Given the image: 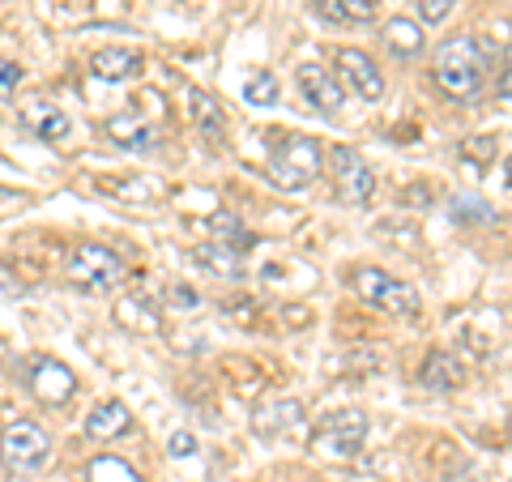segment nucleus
Wrapping results in <instances>:
<instances>
[{
  "label": "nucleus",
  "instance_id": "nucleus-1",
  "mask_svg": "<svg viewBox=\"0 0 512 482\" xmlns=\"http://www.w3.org/2000/svg\"><path fill=\"white\" fill-rule=\"evenodd\" d=\"M491 60H495V47L483 43L478 35H461V39H448L440 52H436V86L457 103H470L483 94L487 86V73H491Z\"/></svg>",
  "mask_w": 512,
  "mask_h": 482
},
{
  "label": "nucleus",
  "instance_id": "nucleus-2",
  "mask_svg": "<svg viewBox=\"0 0 512 482\" xmlns=\"http://www.w3.org/2000/svg\"><path fill=\"white\" fill-rule=\"evenodd\" d=\"M269 171H274V180L282 188H295V192L312 188L320 180V171H325V150H320V141H312L308 133H291L269 154Z\"/></svg>",
  "mask_w": 512,
  "mask_h": 482
},
{
  "label": "nucleus",
  "instance_id": "nucleus-3",
  "mask_svg": "<svg viewBox=\"0 0 512 482\" xmlns=\"http://www.w3.org/2000/svg\"><path fill=\"white\" fill-rule=\"evenodd\" d=\"M0 461L9 474H35L52 461V436L35 419H18L0 427Z\"/></svg>",
  "mask_w": 512,
  "mask_h": 482
},
{
  "label": "nucleus",
  "instance_id": "nucleus-4",
  "mask_svg": "<svg viewBox=\"0 0 512 482\" xmlns=\"http://www.w3.org/2000/svg\"><path fill=\"white\" fill-rule=\"evenodd\" d=\"M64 273H69V282L77 286V291H86V295H107V291H116V286L124 282L120 256L111 248H103V244H77L69 252Z\"/></svg>",
  "mask_w": 512,
  "mask_h": 482
},
{
  "label": "nucleus",
  "instance_id": "nucleus-5",
  "mask_svg": "<svg viewBox=\"0 0 512 482\" xmlns=\"http://www.w3.org/2000/svg\"><path fill=\"white\" fill-rule=\"evenodd\" d=\"M363 440H367V414L338 410V414H329V419L316 427L312 453L325 457V461H355L363 453Z\"/></svg>",
  "mask_w": 512,
  "mask_h": 482
},
{
  "label": "nucleus",
  "instance_id": "nucleus-6",
  "mask_svg": "<svg viewBox=\"0 0 512 482\" xmlns=\"http://www.w3.org/2000/svg\"><path fill=\"white\" fill-rule=\"evenodd\" d=\"M355 291H359V299L376 303L380 312H393V316H419V308H423V299L410 282L389 278L384 269H372V265L355 269Z\"/></svg>",
  "mask_w": 512,
  "mask_h": 482
},
{
  "label": "nucleus",
  "instance_id": "nucleus-7",
  "mask_svg": "<svg viewBox=\"0 0 512 482\" xmlns=\"http://www.w3.org/2000/svg\"><path fill=\"white\" fill-rule=\"evenodd\" d=\"M333 192H338L342 205H367L376 192V175L367 167V158H359V150L350 146H333Z\"/></svg>",
  "mask_w": 512,
  "mask_h": 482
},
{
  "label": "nucleus",
  "instance_id": "nucleus-8",
  "mask_svg": "<svg viewBox=\"0 0 512 482\" xmlns=\"http://www.w3.org/2000/svg\"><path fill=\"white\" fill-rule=\"evenodd\" d=\"M333 64H338V77L359 94V99L376 103L380 94H384V73H380V64L367 56V52H359V47H342Z\"/></svg>",
  "mask_w": 512,
  "mask_h": 482
},
{
  "label": "nucleus",
  "instance_id": "nucleus-9",
  "mask_svg": "<svg viewBox=\"0 0 512 482\" xmlns=\"http://www.w3.org/2000/svg\"><path fill=\"white\" fill-rule=\"evenodd\" d=\"M26 384H30V393H35L43 406H64V401L77 393V376L60 359H35Z\"/></svg>",
  "mask_w": 512,
  "mask_h": 482
},
{
  "label": "nucleus",
  "instance_id": "nucleus-10",
  "mask_svg": "<svg viewBox=\"0 0 512 482\" xmlns=\"http://www.w3.org/2000/svg\"><path fill=\"white\" fill-rule=\"evenodd\" d=\"M295 82L303 90V99H308L320 116H338V111H342V82H338V73L320 69V64H303Z\"/></svg>",
  "mask_w": 512,
  "mask_h": 482
},
{
  "label": "nucleus",
  "instance_id": "nucleus-11",
  "mask_svg": "<svg viewBox=\"0 0 512 482\" xmlns=\"http://www.w3.org/2000/svg\"><path fill=\"white\" fill-rule=\"evenodd\" d=\"M90 73L99 82H133L141 73V52H133V47H99L90 56Z\"/></svg>",
  "mask_w": 512,
  "mask_h": 482
},
{
  "label": "nucleus",
  "instance_id": "nucleus-12",
  "mask_svg": "<svg viewBox=\"0 0 512 482\" xmlns=\"http://www.w3.org/2000/svg\"><path fill=\"white\" fill-rule=\"evenodd\" d=\"M419 376H423V389L448 393V389H461V384H466V363H461L453 350H431Z\"/></svg>",
  "mask_w": 512,
  "mask_h": 482
},
{
  "label": "nucleus",
  "instance_id": "nucleus-13",
  "mask_svg": "<svg viewBox=\"0 0 512 482\" xmlns=\"http://www.w3.org/2000/svg\"><path fill=\"white\" fill-rule=\"evenodd\" d=\"M303 423V406L295 397H282V401H269V406L252 419V431L256 436H265V440H278L286 436V431H295Z\"/></svg>",
  "mask_w": 512,
  "mask_h": 482
},
{
  "label": "nucleus",
  "instance_id": "nucleus-14",
  "mask_svg": "<svg viewBox=\"0 0 512 482\" xmlns=\"http://www.w3.org/2000/svg\"><path fill=\"white\" fill-rule=\"evenodd\" d=\"M22 124L35 137H43V141H64V137H69V128H73L69 116H64L56 103H43V99H30L22 107Z\"/></svg>",
  "mask_w": 512,
  "mask_h": 482
},
{
  "label": "nucleus",
  "instance_id": "nucleus-15",
  "mask_svg": "<svg viewBox=\"0 0 512 482\" xmlns=\"http://www.w3.org/2000/svg\"><path fill=\"white\" fill-rule=\"evenodd\" d=\"M107 133L116 137V146L128 150V154H150V150L158 146L154 128L141 120V116H133V111H124V116H111V120H107Z\"/></svg>",
  "mask_w": 512,
  "mask_h": 482
},
{
  "label": "nucleus",
  "instance_id": "nucleus-16",
  "mask_svg": "<svg viewBox=\"0 0 512 482\" xmlns=\"http://www.w3.org/2000/svg\"><path fill=\"white\" fill-rule=\"evenodd\" d=\"M133 414H128L124 401H103L94 414H86V436L90 440H116L120 431H128Z\"/></svg>",
  "mask_w": 512,
  "mask_h": 482
},
{
  "label": "nucleus",
  "instance_id": "nucleus-17",
  "mask_svg": "<svg viewBox=\"0 0 512 482\" xmlns=\"http://www.w3.org/2000/svg\"><path fill=\"white\" fill-rule=\"evenodd\" d=\"M384 43L393 56H419L423 52V26L410 18H389L384 22Z\"/></svg>",
  "mask_w": 512,
  "mask_h": 482
},
{
  "label": "nucleus",
  "instance_id": "nucleus-18",
  "mask_svg": "<svg viewBox=\"0 0 512 482\" xmlns=\"http://www.w3.org/2000/svg\"><path fill=\"white\" fill-rule=\"evenodd\" d=\"M188 107H192V120H197V128H201L205 137H222V128H227V111L218 107L214 94L188 90Z\"/></svg>",
  "mask_w": 512,
  "mask_h": 482
},
{
  "label": "nucleus",
  "instance_id": "nucleus-19",
  "mask_svg": "<svg viewBox=\"0 0 512 482\" xmlns=\"http://www.w3.org/2000/svg\"><path fill=\"white\" fill-rule=\"evenodd\" d=\"M86 482H141V474L128 461L111 457V453H99L86 465Z\"/></svg>",
  "mask_w": 512,
  "mask_h": 482
},
{
  "label": "nucleus",
  "instance_id": "nucleus-20",
  "mask_svg": "<svg viewBox=\"0 0 512 482\" xmlns=\"http://www.w3.org/2000/svg\"><path fill=\"white\" fill-rule=\"evenodd\" d=\"M320 13L329 22H372L376 0H320Z\"/></svg>",
  "mask_w": 512,
  "mask_h": 482
},
{
  "label": "nucleus",
  "instance_id": "nucleus-21",
  "mask_svg": "<svg viewBox=\"0 0 512 482\" xmlns=\"http://www.w3.org/2000/svg\"><path fill=\"white\" fill-rule=\"evenodd\" d=\"M197 261L210 265L214 273H227V278H239V273H244V265H239V252L227 248V244H201L197 248Z\"/></svg>",
  "mask_w": 512,
  "mask_h": 482
},
{
  "label": "nucleus",
  "instance_id": "nucleus-22",
  "mask_svg": "<svg viewBox=\"0 0 512 482\" xmlns=\"http://www.w3.org/2000/svg\"><path fill=\"white\" fill-rule=\"evenodd\" d=\"M244 99L252 103V107H274L278 103V77L274 73H256V77H248V86H244Z\"/></svg>",
  "mask_w": 512,
  "mask_h": 482
},
{
  "label": "nucleus",
  "instance_id": "nucleus-23",
  "mask_svg": "<svg viewBox=\"0 0 512 482\" xmlns=\"http://www.w3.org/2000/svg\"><path fill=\"white\" fill-rule=\"evenodd\" d=\"M107 192H116V197H128V201H154L158 197V184H116V180H103Z\"/></svg>",
  "mask_w": 512,
  "mask_h": 482
},
{
  "label": "nucleus",
  "instance_id": "nucleus-24",
  "mask_svg": "<svg viewBox=\"0 0 512 482\" xmlns=\"http://www.w3.org/2000/svg\"><path fill=\"white\" fill-rule=\"evenodd\" d=\"M453 218H474V222H495V214L487 210L483 201H474V197H457L453 201Z\"/></svg>",
  "mask_w": 512,
  "mask_h": 482
},
{
  "label": "nucleus",
  "instance_id": "nucleus-25",
  "mask_svg": "<svg viewBox=\"0 0 512 482\" xmlns=\"http://www.w3.org/2000/svg\"><path fill=\"white\" fill-rule=\"evenodd\" d=\"M453 5H457V0H419V13H423L427 26H440L448 13H453Z\"/></svg>",
  "mask_w": 512,
  "mask_h": 482
},
{
  "label": "nucleus",
  "instance_id": "nucleus-26",
  "mask_svg": "<svg viewBox=\"0 0 512 482\" xmlns=\"http://www.w3.org/2000/svg\"><path fill=\"white\" fill-rule=\"evenodd\" d=\"M18 86H22V69L13 60H0V99H9Z\"/></svg>",
  "mask_w": 512,
  "mask_h": 482
},
{
  "label": "nucleus",
  "instance_id": "nucleus-27",
  "mask_svg": "<svg viewBox=\"0 0 512 482\" xmlns=\"http://www.w3.org/2000/svg\"><path fill=\"white\" fill-rule=\"evenodd\" d=\"M495 94L512 103V43L504 47V69H500V77H495Z\"/></svg>",
  "mask_w": 512,
  "mask_h": 482
},
{
  "label": "nucleus",
  "instance_id": "nucleus-28",
  "mask_svg": "<svg viewBox=\"0 0 512 482\" xmlns=\"http://www.w3.org/2000/svg\"><path fill=\"white\" fill-rule=\"evenodd\" d=\"M491 154H495V137H470L466 141V158H474V163H487Z\"/></svg>",
  "mask_w": 512,
  "mask_h": 482
},
{
  "label": "nucleus",
  "instance_id": "nucleus-29",
  "mask_svg": "<svg viewBox=\"0 0 512 482\" xmlns=\"http://www.w3.org/2000/svg\"><path fill=\"white\" fill-rule=\"evenodd\" d=\"M167 453H171V457H192V453H197V440H192L188 431H175L171 444H167Z\"/></svg>",
  "mask_w": 512,
  "mask_h": 482
},
{
  "label": "nucleus",
  "instance_id": "nucleus-30",
  "mask_svg": "<svg viewBox=\"0 0 512 482\" xmlns=\"http://www.w3.org/2000/svg\"><path fill=\"white\" fill-rule=\"evenodd\" d=\"M504 184L512 188V154H508V163H504Z\"/></svg>",
  "mask_w": 512,
  "mask_h": 482
}]
</instances>
